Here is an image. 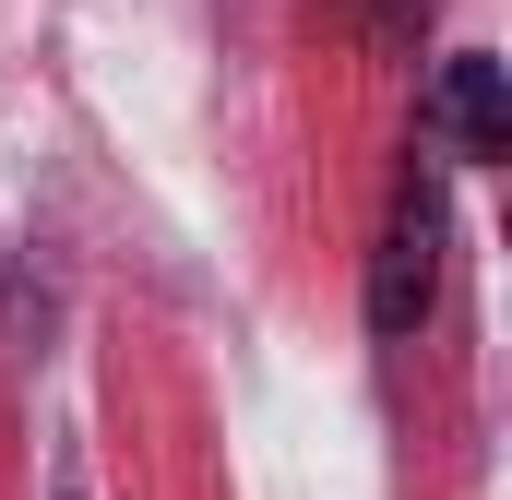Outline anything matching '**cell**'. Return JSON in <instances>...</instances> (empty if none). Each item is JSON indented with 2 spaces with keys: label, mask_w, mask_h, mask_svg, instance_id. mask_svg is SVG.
Masks as SVG:
<instances>
[{
  "label": "cell",
  "mask_w": 512,
  "mask_h": 500,
  "mask_svg": "<svg viewBox=\"0 0 512 500\" xmlns=\"http://www.w3.org/2000/svg\"><path fill=\"white\" fill-rule=\"evenodd\" d=\"M441 239H453L441 179L405 167L393 203H382V239H370V334H417V322L441 310Z\"/></svg>",
  "instance_id": "cell-1"
},
{
  "label": "cell",
  "mask_w": 512,
  "mask_h": 500,
  "mask_svg": "<svg viewBox=\"0 0 512 500\" xmlns=\"http://www.w3.org/2000/svg\"><path fill=\"white\" fill-rule=\"evenodd\" d=\"M429 143H441L453 167H501L512 155V72L489 48H453V60L429 72Z\"/></svg>",
  "instance_id": "cell-2"
},
{
  "label": "cell",
  "mask_w": 512,
  "mask_h": 500,
  "mask_svg": "<svg viewBox=\"0 0 512 500\" xmlns=\"http://www.w3.org/2000/svg\"><path fill=\"white\" fill-rule=\"evenodd\" d=\"M346 12H358V24H370V36H382V48H417V36H429V12H441V0H346Z\"/></svg>",
  "instance_id": "cell-3"
}]
</instances>
